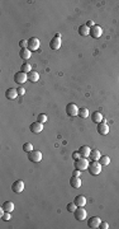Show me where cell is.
Listing matches in <instances>:
<instances>
[{"instance_id": "cell-11", "label": "cell", "mask_w": 119, "mask_h": 229, "mask_svg": "<svg viewBox=\"0 0 119 229\" xmlns=\"http://www.w3.org/2000/svg\"><path fill=\"white\" fill-rule=\"evenodd\" d=\"M29 129H31V131H32L33 134H39L43 130V124L38 122V121L37 122H33V124H31Z\"/></svg>"}, {"instance_id": "cell-26", "label": "cell", "mask_w": 119, "mask_h": 229, "mask_svg": "<svg viewBox=\"0 0 119 229\" xmlns=\"http://www.w3.org/2000/svg\"><path fill=\"white\" fill-rule=\"evenodd\" d=\"M20 71H23V73H25V74L31 73V71H32V66H31V64H22Z\"/></svg>"}, {"instance_id": "cell-21", "label": "cell", "mask_w": 119, "mask_h": 229, "mask_svg": "<svg viewBox=\"0 0 119 229\" xmlns=\"http://www.w3.org/2000/svg\"><path fill=\"white\" fill-rule=\"evenodd\" d=\"M1 208H3L5 211H8V213H12V211L14 210V202H12V201H5V202L3 204Z\"/></svg>"}, {"instance_id": "cell-16", "label": "cell", "mask_w": 119, "mask_h": 229, "mask_svg": "<svg viewBox=\"0 0 119 229\" xmlns=\"http://www.w3.org/2000/svg\"><path fill=\"white\" fill-rule=\"evenodd\" d=\"M49 47L52 50H58L61 47V38L53 37L52 39H51V42H49Z\"/></svg>"}, {"instance_id": "cell-2", "label": "cell", "mask_w": 119, "mask_h": 229, "mask_svg": "<svg viewBox=\"0 0 119 229\" xmlns=\"http://www.w3.org/2000/svg\"><path fill=\"white\" fill-rule=\"evenodd\" d=\"M89 160L88 158H80V159H77L75 160V168L76 169H80V171H85V169H88L89 168Z\"/></svg>"}, {"instance_id": "cell-19", "label": "cell", "mask_w": 119, "mask_h": 229, "mask_svg": "<svg viewBox=\"0 0 119 229\" xmlns=\"http://www.w3.org/2000/svg\"><path fill=\"white\" fill-rule=\"evenodd\" d=\"M38 79H39V74H38V71L32 70L31 73H28V80H29V82L36 83V82H38Z\"/></svg>"}, {"instance_id": "cell-13", "label": "cell", "mask_w": 119, "mask_h": 229, "mask_svg": "<svg viewBox=\"0 0 119 229\" xmlns=\"http://www.w3.org/2000/svg\"><path fill=\"white\" fill-rule=\"evenodd\" d=\"M91 116V121L94 122V124H100V122H103L104 121V117H103V114H101V112H99V111H95L93 114H90Z\"/></svg>"}, {"instance_id": "cell-31", "label": "cell", "mask_w": 119, "mask_h": 229, "mask_svg": "<svg viewBox=\"0 0 119 229\" xmlns=\"http://www.w3.org/2000/svg\"><path fill=\"white\" fill-rule=\"evenodd\" d=\"M19 46L22 49H27L28 47V41H25V39H22V41L19 42Z\"/></svg>"}, {"instance_id": "cell-28", "label": "cell", "mask_w": 119, "mask_h": 229, "mask_svg": "<svg viewBox=\"0 0 119 229\" xmlns=\"http://www.w3.org/2000/svg\"><path fill=\"white\" fill-rule=\"evenodd\" d=\"M77 209V206L75 202H69V205H67V210H69V213H75Z\"/></svg>"}, {"instance_id": "cell-9", "label": "cell", "mask_w": 119, "mask_h": 229, "mask_svg": "<svg viewBox=\"0 0 119 229\" xmlns=\"http://www.w3.org/2000/svg\"><path fill=\"white\" fill-rule=\"evenodd\" d=\"M101 34H103V30H101V27L95 24L93 28H90V36H91L93 38H99V37H101Z\"/></svg>"}, {"instance_id": "cell-1", "label": "cell", "mask_w": 119, "mask_h": 229, "mask_svg": "<svg viewBox=\"0 0 119 229\" xmlns=\"http://www.w3.org/2000/svg\"><path fill=\"white\" fill-rule=\"evenodd\" d=\"M101 167H103V165L99 163V160H93V162L89 164V168H88L89 173L91 176H99L101 172Z\"/></svg>"}, {"instance_id": "cell-32", "label": "cell", "mask_w": 119, "mask_h": 229, "mask_svg": "<svg viewBox=\"0 0 119 229\" xmlns=\"http://www.w3.org/2000/svg\"><path fill=\"white\" fill-rule=\"evenodd\" d=\"M72 158L75 159V160L80 159V158H81V155H80V152H77V150H76V152H73V153H72Z\"/></svg>"}, {"instance_id": "cell-33", "label": "cell", "mask_w": 119, "mask_h": 229, "mask_svg": "<svg viewBox=\"0 0 119 229\" xmlns=\"http://www.w3.org/2000/svg\"><path fill=\"white\" fill-rule=\"evenodd\" d=\"M72 176H73V177H80V176H81V171L75 168V171L72 172Z\"/></svg>"}, {"instance_id": "cell-22", "label": "cell", "mask_w": 119, "mask_h": 229, "mask_svg": "<svg viewBox=\"0 0 119 229\" xmlns=\"http://www.w3.org/2000/svg\"><path fill=\"white\" fill-rule=\"evenodd\" d=\"M100 157H101V154H100V152L98 150V149H93V150L90 152V157L89 158L91 160H99Z\"/></svg>"}, {"instance_id": "cell-5", "label": "cell", "mask_w": 119, "mask_h": 229, "mask_svg": "<svg viewBox=\"0 0 119 229\" xmlns=\"http://www.w3.org/2000/svg\"><path fill=\"white\" fill-rule=\"evenodd\" d=\"M28 80V74L23 73V71H18L16 74H14V82L16 84H23Z\"/></svg>"}, {"instance_id": "cell-3", "label": "cell", "mask_w": 119, "mask_h": 229, "mask_svg": "<svg viewBox=\"0 0 119 229\" xmlns=\"http://www.w3.org/2000/svg\"><path fill=\"white\" fill-rule=\"evenodd\" d=\"M28 159L33 163H38L42 160V153L39 150H32L31 153H28Z\"/></svg>"}, {"instance_id": "cell-14", "label": "cell", "mask_w": 119, "mask_h": 229, "mask_svg": "<svg viewBox=\"0 0 119 229\" xmlns=\"http://www.w3.org/2000/svg\"><path fill=\"white\" fill-rule=\"evenodd\" d=\"M73 202L76 204L77 208H82V206L86 205V197L84 196V195H79V196L75 197V200H73Z\"/></svg>"}, {"instance_id": "cell-35", "label": "cell", "mask_w": 119, "mask_h": 229, "mask_svg": "<svg viewBox=\"0 0 119 229\" xmlns=\"http://www.w3.org/2000/svg\"><path fill=\"white\" fill-rule=\"evenodd\" d=\"M16 90H18V94H19V96H24V94H25V89H24L23 87H19Z\"/></svg>"}, {"instance_id": "cell-6", "label": "cell", "mask_w": 119, "mask_h": 229, "mask_svg": "<svg viewBox=\"0 0 119 229\" xmlns=\"http://www.w3.org/2000/svg\"><path fill=\"white\" fill-rule=\"evenodd\" d=\"M39 45H41V42H39V39L37 37H32L28 39V49H29L31 51H36L39 49Z\"/></svg>"}, {"instance_id": "cell-29", "label": "cell", "mask_w": 119, "mask_h": 229, "mask_svg": "<svg viewBox=\"0 0 119 229\" xmlns=\"http://www.w3.org/2000/svg\"><path fill=\"white\" fill-rule=\"evenodd\" d=\"M23 150L28 154V153H31L33 150V145L31 144V143H25V144L23 145Z\"/></svg>"}, {"instance_id": "cell-10", "label": "cell", "mask_w": 119, "mask_h": 229, "mask_svg": "<svg viewBox=\"0 0 119 229\" xmlns=\"http://www.w3.org/2000/svg\"><path fill=\"white\" fill-rule=\"evenodd\" d=\"M100 223H101V220H100L99 216H93V218H90V219H89L88 227H89V228H93V229L99 228V227H100Z\"/></svg>"}, {"instance_id": "cell-24", "label": "cell", "mask_w": 119, "mask_h": 229, "mask_svg": "<svg viewBox=\"0 0 119 229\" xmlns=\"http://www.w3.org/2000/svg\"><path fill=\"white\" fill-rule=\"evenodd\" d=\"M79 116L81 118H88L89 117V110L88 108H79Z\"/></svg>"}, {"instance_id": "cell-15", "label": "cell", "mask_w": 119, "mask_h": 229, "mask_svg": "<svg viewBox=\"0 0 119 229\" xmlns=\"http://www.w3.org/2000/svg\"><path fill=\"white\" fill-rule=\"evenodd\" d=\"M18 96H19L18 90L15 88H9V89H7V92H5V97H7L8 99H15Z\"/></svg>"}, {"instance_id": "cell-20", "label": "cell", "mask_w": 119, "mask_h": 229, "mask_svg": "<svg viewBox=\"0 0 119 229\" xmlns=\"http://www.w3.org/2000/svg\"><path fill=\"white\" fill-rule=\"evenodd\" d=\"M70 185L73 187V188H80L81 187V180L80 177H72L70 180Z\"/></svg>"}, {"instance_id": "cell-27", "label": "cell", "mask_w": 119, "mask_h": 229, "mask_svg": "<svg viewBox=\"0 0 119 229\" xmlns=\"http://www.w3.org/2000/svg\"><path fill=\"white\" fill-rule=\"evenodd\" d=\"M37 121L41 122V124H44V122L47 121V114L46 113H39L38 117H37Z\"/></svg>"}, {"instance_id": "cell-18", "label": "cell", "mask_w": 119, "mask_h": 229, "mask_svg": "<svg viewBox=\"0 0 119 229\" xmlns=\"http://www.w3.org/2000/svg\"><path fill=\"white\" fill-rule=\"evenodd\" d=\"M79 152H80V155L82 158H89L90 157V152H91V149H90L88 145H82L80 149H79Z\"/></svg>"}, {"instance_id": "cell-8", "label": "cell", "mask_w": 119, "mask_h": 229, "mask_svg": "<svg viewBox=\"0 0 119 229\" xmlns=\"http://www.w3.org/2000/svg\"><path fill=\"white\" fill-rule=\"evenodd\" d=\"M73 215H75V219L79 220V221H82L85 218H86L88 213H86V210H85L84 208H77L76 211L73 213Z\"/></svg>"}, {"instance_id": "cell-4", "label": "cell", "mask_w": 119, "mask_h": 229, "mask_svg": "<svg viewBox=\"0 0 119 229\" xmlns=\"http://www.w3.org/2000/svg\"><path fill=\"white\" fill-rule=\"evenodd\" d=\"M66 112L69 116H79V107L75 105V103H69V105L66 106Z\"/></svg>"}, {"instance_id": "cell-34", "label": "cell", "mask_w": 119, "mask_h": 229, "mask_svg": "<svg viewBox=\"0 0 119 229\" xmlns=\"http://www.w3.org/2000/svg\"><path fill=\"white\" fill-rule=\"evenodd\" d=\"M99 228H101V229H108V228H109V224H108L106 221H101Z\"/></svg>"}, {"instance_id": "cell-30", "label": "cell", "mask_w": 119, "mask_h": 229, "mask_svg": "<svg viewBox=\"0 0 119 229\" xmlns=\"http://www.w3.org/2000/svg\"><path fill=\"white\" fill-rule=\"evenodd\" d=\"M10 218H12L10 213H8V211H5V214L1 216V219H3V220H5V221H8V220H10Z\"/></svg>"}, {"instance_id": "cell-25", "label": "cell", "mask_w": 119, "mask_h": 229, "mask_svg": "<svg viewBox=\"0 0 119 229\" xmlns=\"http://www.w3.org/2000/svg\"><path fill=\"white\" fill-rule=\"evenodd\" d=\"M99 163H100L101 165H109V163H110L109 155H101L100 159H99Z\"/></svg>"}, {"instance_id": "cell-36", "label": "cell", "mask_w": 119, "mask_h": 229, "mask_svg": "<svg viewBox=\"0 0 119 229\" xmlns=\"http://www.w3.org/2000/svg\"><path fill=\"white\" fill-rule=\"evenodd\" d=\"M86 26H88L89 28H93L95 24H94V22H93V20H88V22H86Z\"/></svg>"}, {"instance_id": "cell-7", "label": "cell", "mask_w": 119, "mask_h": 229, "mask_svg": "<svg viewBox=\"0 0 119 229\" xmlns=\"http://www.w3.org/2000/svg\"><path fill=\"white\" fill-rule=\"evenodd\" d=\"M12 190H13L14 193H20V192H23V190H24V182H23V181H20V180L15 181V182L13 183V185H12Z\"/></svg>"}, {"instance_id": "cell-17", "label": "cell", "mask_w": 119, "mask_h": 229, "mask_svg": "<svg viewBox=\"0 0 119 229\" xmlns=\"http://www.w3.org/2000/svg\"><path fill=\"white\" fill-rule=\"evenodd\" d=\"M19 56H20V59H23V60H28L29 57L32 56V51L29 49H22L19 51Z\"/></svg>"}, {"instance_id": "cell-12", "label": "cell", "mask_w": 119, "mask_h": 229, "mask_svg": "<svg viewBox=\"0 0 119 229\" xmlns=\"http://www.w3.org/2000/svg\"><path fill=\"white\" fill-rule=\"evenodd\" d=\"M98 133H99L100 135H108V134H109V126L106 125L105 121L100 122V124L98 125Z\"/></svg>"}, {"instance_id": "cell-37", "label": "cell", "mask_w": 119, "mask_h": 229, "mask_svg": "<svg viewBox=\"0 0 119 229\" xmlns=\"http://www.w3.org/2000/svg\"><path fill=\"white\" fill-rule=\"evenodd\" d=\"M55 37H58V38H61V33H56V34H55Z\"/></svg>"}, {"instance_id": "cell-23", "label": "cell", "mask_w": 119, "mask_h": 229, "mask_svg": "<svg viewBox=\"0 0 119 229\" xmlns=\"http://www.w3.org/2000/svg\"><path fill=\"white\" fill-rule=\"evenodd\" d=\"M79 33H80L81 36H89V34H90V28L86 24L80 26V27H79Z\"/></svg>"}]
</instances>
